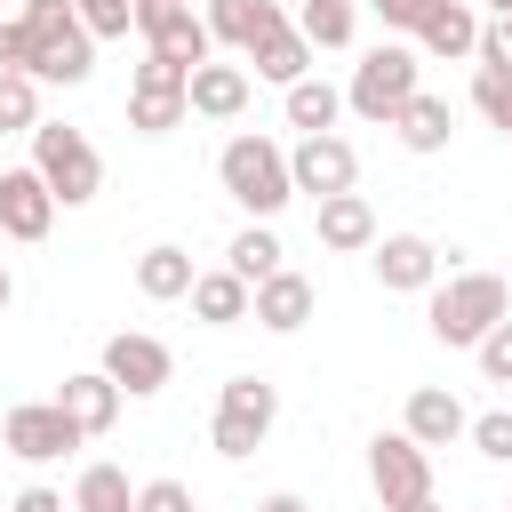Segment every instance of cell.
<instances>
[{
    "mask_svg": "<svg viewBox=\"0 0 512 512\" xmlns=\"http://www.w3.org/2000/svg\"><path fill=\"white\" fill-rule=\"evenodd\" d=\"M480 64L488 72H512V16H488L480 24Z\"/></svg>",
    "mask_w": 512,
    "mask_h": 512,
    "instance_id": "8d00e7d4",
    "label": "cell"
},
{
    "mask_svg": "<svg viewBox=\"0 0 512 512\" xmlns=\"http://www.w3.org/2000/svg\"><path fill=\"white\" fill-rule=\"evenodd\" d=\"M192 280H200V272H192V256H184L176 240H160V248H144V256H136V288H144L152 304H176V296H192Z\"/></svg>",
    "mask_w": 512,
    "mask_h": 512,
    "instance_id": "44dd1931",
    "label": "cell"
},
{
    "mask_svg": "<svg viewBox=\"0 0 512 512\" xmlns=\"http://www.w3.org/2000/svg\"><path fill=\"white\" fill-rule=\"evenodd\" d=\"M56 208H64V200L48 192L40 168H0V232H8V240H48Z\"/></svg>",
    "mask_w": 512,
    "mask_h": 512,
    "instance_id": "4fadbf2b",
    "label": "cell"
},
{
    "mask_svg": "<svg viewBox=\"0 0 512 512\" xmlns=\"http://www.w3.org/2000/svg\"><path fill=\"white\" fill-rule=\"evenodd\" d=\"M136 32H144V48L152 56H168V64H208V48H216V32H208V16H192L184 0H136Z\"/></svg>",
    "mask_w": 512,
    "mask_h": 512,
    "instance_id": "30bf717a",
    "label": "cell"
},
{
    "mask_svg": "<svg viewBox=\"0 0 512 512\" xmlns=\"http://www.w3.org/2000/svg\"><path fill=\"white\" fill-rule=\"evenodd\" d=\"M136 512H200V504H192L184 480H144V488H136Z\"/></svg>",
    "mask_w": 512,
    "mask_h": 512,
    "instance_id": "d590c367",
    "label": "cell"
},
{
    "mask_svg": "<svg viewBox=\"0 0 512 512\" xmlns=\"http://www.w3.org/2000/svg\"><path fill=\"white\" fill-rule=\"evenodd\" d=\"M480 376H488V384H512V320H496V328L480 336Z\"/></svg>",
    "mask_w": 512,
    "mask_h": 512,
    "instance_id": "836d02e7",
    "label": "cell"
},
{
    "mask_svg": "<svg viewBox=\"0 0 512 512\" xmlns=\"http://www.w3.org/2000/svg\"><path fill=\"white\" fill-rule=\"evenodd\" d=\"M8 512H72V504H64V496H56V488H24V496H16V504H8Z\"/></svg>",
    "mask_w": 512,
    "mask_h": 512,
    "instance_id": "74e56055",
    "label": "cell"
},
{
    "mask_svg": "<svg viewBox=\"0 0 512 512\" xmlns=\"http://www.w3.org/2000/svg\"><path fill=\"white\" fill-rule=\"evenodd\" d=\"M192 112L200 120H240L248 112V72L240 64H216V56L192 64Z\"/></svg>",
    "mask_w": 512,
    "mask_h": 512,
    "instance_id": "ffe728a7",
    "label": "cell"
},
{
    "mask_svg": "<svg viewBox=\"0 0 512 512\" xmlns=\"http://www.w3.org/2000/svg\"><path fill=\"white\" fill-rule=\"evenodd\" d=\"M72 8L96 40H128V24H136V0H72Z\"/></svg>",
    "mask_w": 512,
    "mask_h": 512,
    "instance_id": "1f68e13d",
    "label": "cell"
},
{
    "mask_svg": "<svg viewBox=\"0 0 512 512\" xmlns=\"http://www.w3.org/2000/svg\"><path fill=\"white\" fill-rule=\"evenodd\" d=\"M400 512H440V504H432V496H424V504H400Z\"/></svg>",
    "mask_w": 512,
    "mask_h": 512,
    "instance_id": "60d3db41",
    "label": "cell"
},
{
    "mask_svg": "<svg viewBox=\"0 0 512 512\" xmlns=\"http://www.w3.org/2000/svg\"><path fill=\"white\" fill-rule=\"evenodd\" d=\"M80 440H88V432L64 416V400H24V408L0 416V448L24 456V464H56V456H72Z\"/></svg>",
    "mask_w": 512,
    "mask_h": 512,
    "instance_id": "9c48e42d",
    "label": "cell"
},
{
    "mask_svg": "<svg viewBox=\"0 0 512 512\" xmlns=\"http://www.w3.org/2000/svg\"><path fill=\"white\" fill-rule=\"evenodd\" d=\"M272 416H280V392H272L264 376H232V384L216 392V424H208L216 456H256V440L272 432Z\"/></svg>",
    "mask_w": 512,
    "mask_h": 512,
    "instance_id": "52a82bcc",
    "label": "cell"
},
{
    "mask_svg": "<svg viewBox=\"0 0 512 512\" xmlns=\"http://www.w3.org/2000/svg\"><path fill=\"white\" fill-rule=\"evenodd\" d=\"M184 120H192V72L168 64V56H144L136 80H128V128L168 136V128H184Z\"/></svg>",
    "mask_w": 512,
    "mask_h": 512,
    "instance_id": "8992f818",
    "label": "cell"
},
{
    "mask_svg": "<svg viewBox=\"0 0 512 512\" xmlns=\"http://www.w3.org/2000/svg\"><path fill=\"white\" fill-rule=\"evenodd\" d=\"M288 176H296V192L328 200V192H352V176H360V152H352L336 128H320V136H296V152H288Z\"/></svg>",
    "mask_w": 512,
    "mask_h": 512,
    "instance_id": "7c38bea8",
    "label": "cell"
},
{
    "mask_svg": "<svg viewBox=\"0 0 512 512\" xmlns=\"http://www.w3.org/2000/svg\"><path fill=\"white\" fill-rule=\"evenodd\" d=\"M32 128H40V80L0 72V136H32Z\"/></svg>",
    "mask_w": 512,
    "mask_h": 512,
    "instance_id": "f1b7e54d",
    "label": "cell"
},
{
    "mask_svg": "<svg viewBox=\"0 0 512 512\" xmlns=\"http://www.w3.org/2000/svg\"><path fill=\"white\" fill-rule=\"evenodd\" d=\"M488 8H496V16H512V0H488Z\"/></svg>",
    "mask_w": 512,
    "mask_h": 512,
    "instance_id": "b9f144b4",
    "label": "cell"
},
{
    "mask_svg": "<svg viewBox=\"0 0 512 512\" xmlns=\"http://www.w3.org/2000/svg\"><path fill=\"white\" fill-rule=\"evenodd\" d=\"M400 432H408V440H424V448H448V440H464V432H472V416H464V400H456V392H440V384H416V392H408V416H400Z\"/></svg>",
    "mask_w": 512,
    "mask_h": 512,
    "instance_id": "e0dca14e",
    "label": "cell"
},
{
    "mask_svg": "<svg viewBox=\"0 0 512 512\" xmlns=\"http://www.w3.org/2000/svg\"><path fill=\"white\" fill-rule=\"evenodd\" d=\"M32 168L48 176V192H56L64 208H88V200L104 192V160H96V144H88L80 128H64V120H40V128H32Z\"/></svg>",
    "mask_w": 512,
    "mask_h": 512,
    "instance_id": "277c9868",
    "label": "cell"
},
{
    "mask_svg": "<svg viewBox=\"0 0 512 512\" xmlns=\"http://www.w3.org/2000/svg\"><path fill=\"white\" fill-rule=\"evenodd\" d=\"M392 128H400V144H408V152H440V144H448V128H456V112H448V96H424V88H416V96L400 104V120H392Z\"/></svg>",
    "mask_w": 512,
    "mask_h": 512,
    "instance_id": "d4e9b609",
    "label": "cell"
},
{
    "mask_svg": "<svg viewBox=\"0 0 512 512\" xmlns=\"http://www.w3.org/2000/svg\"><path fill=\"white\" fill-rule=\"evenodd\" d=\"M472 112H480L488 128L512 136V72H488V64H480V80H472Z\"/></svg>",
    "mask_w": 512,
    "mask_h": 512,
    "instance_id": "4dcf8cb0",
    "label": "cell"
},
{
    "mask_svg": "<svg viewBox=\"0 0 512 512\" xmlns=\"http://www.w3.org/2000/svg\"><path fill=\"white\" fill-rule=\"evenodd\" d=\"M336 112H344V88H328V80H312V72L288 88V128L320 136V128H336Z\"/></svg>",
    "mask_w": 512,
    "mask_h": 512,
    "instance_id": "4316f807",
    "label": "cell"
},
{
    "mask_svg": "<svg viewBox=\"0 0 512 512\" xmlns=\"http://www.w3.org/2000/svg\"><path fill=\"white\" fill-rule=\"evenodd\" d=\"M224 256H232V272H240V280H248V288H256V280H272V272H280V240H272V232H264V224H248V232H232V248H224Z\"/></svg>",
    "mask_w": 512,
    "mask_h": 512,
    "instance_id": "f546056e",
    "label": "cell"
},
{
    "mask_svg": "<svg viewBox=\"0 0 512 512\" xmlns=\"http://www.w3.org/2000/svg\"><path fill=\"white\" fill-rule=\"evenodd\" d=\"M376 280L400 288V296H416V288L440 280V248H432L424 232H384V240H376Z\"/></svg>",
    "mask_w": 512,
    "mask_h": 512,
    "instance_id": "9a60e30c",
    "label": "cell"
},
{
    "mask_svg": "<svg viewBox=\"0 0 512 512\" xmlns=\"http://www.w3.org/2000/svg\"><path fill=\"white\" fill-rule=\"evenodd\" d=\"M504 512H512V504H504Z\"/></svg>",
    "mask_w": 512,
    "mask_h": 512,
    "instance_id": "ee69618b",
    "label": "cell"
},
{
    "mask_svg": "<svg viewBox=\"0 0 512 512\" xmlns=\"http://www.w3.org/2000/svg\"><path fill=\"white\" fill-rule=\"evenodd\" d=\"M312 232H320V248L360 256V248H376V208L360 192H328V200H312Z\"/></svg>",
    "mask_w": 512,
    "mask_h": 512,
    "instance_id": "5bb4252c",
    "label": "cell"
},
{
    "mask_svg": "<svg viewBox=\"0 0 512 512\" xmlns=\"http://www.w3.org/2000/svg\"><path fill=\"white\" fill-rule=\"evenodd\" d=\"M8 296H16V280H8V264H0V312H8Z\"/></svg>",
    "mask_w": 512,
    "mask_h": 512,
    "instance_id": "ab89813d",
    "label": "cell"
},
{
    "mask_svg": "<svg viewBox=\"0 0 512 512\" xmlns=\"http://www.w3.org/2000/svg\"><path fill=\"white\" fill-rule=\"evenodd\" d=\"M416 40H424V56H440V64H456V56H480V16H472L464 0H440V16H432Z\"/></svg>",
    "mask_w": 512,
    "mask_h": 512,
    "instance_id": "cb8c5ba5",
    "label": "cell"
},
{
    "mask_svg": "<svg viewBox=\"0 0 512 512\" xmlns=\"http://www.w3.org/2000/svg\"><path fill=\"white\" fill-rule=\"evenodd\" d=\"M256 512H304V496H288V488H280V496H264Z\"/></svg>",
    "mask_w": 512,
    "mask_h": 512,
    "instance_id": "f35d334b",
    "label": "cell"
},
{
    "mask_svg": "<svg viewBox=\"0 0 512 512\" xmlns=\"http://www.w3.org/2000/svg\"><path fill=\"white\" fill-rule=\"evenodd\" d=\"M472 448H480L488 464H512V408H488V416H472Z\"/></svg>",
    "mask_w": 512,
    "mask_h": 512,
    "instance_id": "d6a6232c",
    "label": "cell"
},
{
    "mask_svg": "<svg viewBox=\"0 0 512 512\" xmlns=\"http://www.w3.org/2000/svg\"><path fill=\"white\" fill-rule=\"evenodd\" d=\"M408 96H416V48H400V40H384V48H368V56L352 64V88H344V104H352L360 120H376V128H392Z\"/></svg>",
    "mask_w": 512,
    "mask_h": 512,
    "instance_id": "5b68a950",
    "label": "cell"
},
{
    "mask_svg": "<svg viewBox=\"0 0 512 512\" xmlns=\"http://www.w3.org/2000/svg\"><path fill=\"white\" fill-rule=\"evenodd\" d=\"M104 376H112L128 400H152V392L176 376V352H168L160 336H144V328H120V336L104 344Z\"/></svg>",
    "mask_w": 512,
    "mask_h": 512,
    "instance_id": "8fae6325",
    "label": "cell"
},
{
    "mask_svg": "<svg viewBox=\"0 0 512 512\" xmlns=\"http://www.w3.org/2000/svg\"><path fill=\"white\" fill-rule=\"evenodd\" d=\"M368 8L384 16V32H424L440 16V0H368Z\"/></svg>",
    "mask_w": 512,
    "mask_h": 512,
    "instance_id": "e575fe53",
    "label": "cell"
},
{
    "mask_svg": "<svg viewBox=\"0 0 512 512\" xmlns=\"http://www.w3.org/2000/svg\"><path fill=\"white\" fill-rule=\"evenodd\" d=\"M272 24H280V8H272V0H208V32H216L224 48H240V56H248Z\"/></svg>",
    "mask_w": 512,
    "mask_h": 512,
    "instance_id": "603a6c76",
    "label": "cell"
},
{
    "mask_svg": "<svg viewBox=\"0 0 512 512\" xmlns=\"http://www.w3.org/2000/svg\"><path fill=\"white\" fill-rule=\"evenodd\" d=\"M0 240H8V232H0Z\"/></svg>",
    "mask_w": 512,
    "mask_h": 512,
    "instance_id": "7bdbcfd3",
    "label": "cell"
},
{
    "mask_svg": "<svg viewBox=\"0 0 512 512\" xmlns=\"http://www.w3.org/2000/svg\"><path fill=\"white\" fill-rule=\"evenodd\" d=\"M368 488H376L384 512L424 504V496H432V448L408 440V432H376V440H368Z\"/></svg>",
    "mask_w": 512,
    "mask_h": 512,
    "instance_id": "ba28073f",
    "label": "cell"
},
{
    "mask_svg": "<svg viewBox=\"0 0 512 512\" xmlns=\"http://www.w3.org/2000/svg\"><path fill=\"white\" fill-rule=\"evenodd\" d=\"M312 304H320V296H312V280L280 264L272 280H256V304H248V320H256V328H272V336H296V328L312 320Z\"/></svg>",
    "mask_w": 512,
    "mask_h": 512,
    "instance_id": "2e32d148",
    "label": "cell"
},
{
    "mask_svg": "<svg viewBox=\"0 0 512 512\" xmlns=\"http://www.w3.org/2000/svg\"><path fill=\"white\" fill-rule=\"evenodd\" d=\"M504 312H512V288H504L496 272L432 280V304H424V320H432V336H440L448 352H480V336H488Z\"/></svg>",
    "mask_w": 512,
    "mask_h": 512,
    "instance_id": "7a4b0ae2",
    "label": "cell"
},
{
    "mask_svg": "<svg viewBox=\"0 0 512 512\" xmlns=\"http://www.w3.org/2000/svg\"><path fill=\"white\" fill-rule=\"evenodd\" d=\"M352 24H360V0H304L296 8V32L312 48H352Z\"/></svg>",
    "mask_w": 512,
    "mask_h": 512,
    "instance_id": "484cf974",
    "label": "cell"
},
{
    "mask_svg": "<svg viewBox=\"0 0 512 512\" xmlns=\"http://www.w3.org/2000/svg\"><path fill=\"white\" fill-rule=\"evenodd\" d=\"M248 304H256V288L224 264V272H200L192 280V312L208 320V328H232V320H248Z\"/></svg>",
    "mask_w": 512,
    "mask_h": 512,
    "instance_id": "7402d4cb",
    "label": "cell"
},
{
    "mask_svg": "<svg viewBox=\"0 0 512 512\" xmlns=\"http://www.w3.org/2000/svg\"><path fill=\"white\" fill-rule=\"evenodd\" d=\"M0 72H32L48 88H80L96 72V32L80 24L72 0H24L0 24Z\"/></svg>",
    "mask_w": 512,
    "mask_h": 512,
    "instance_id": "6da1fadb",
    "label": "cell"
},
{
    "mask_svg": "<svg viewBox=\"0 0 512 512\" xmlns=\"http://www.w3.org/2000/svg\"><path fill=\"white\" fill-rule=\"evenodd\" d=\"M56 400H64V416H72L88 440H96V432H112V416H120V384H112L104 368H80V376H64V392H56Z\"/></svg>",
    "mask_w": 512,
    "mask_h": 512,
    "instance_id": "ac0fdd59",
    "label": "cell"
},
{
    "mask_svg": "<svg viewBox=\"0 0 512 512\" xmlns=\"http://www.w3.org/2000/svg\"><path fill=\"white\" fill-rule=\"evenodd\" d=\"M248 64H256V80H280V88H296V80L312 72V40H304V32L280 16V24H272L256 48H248Z\"/></svg>",
    "mask_w": 512,
    "mask_h": 512,
    "instance_id": "d6986e66",
    "label": "cell"
},
{
    "mask_svg": "<svg viewBox=\"0 0 512 512\" xmlns=\"http://www.w3.org/2000/svg\"><path fill=\"white\" fill-rule=\"evenodd\" d=\"M216 176H224V192L264 224V216H280L288 200H296V176H288V152L272 144V136H232L224 152H216Z\"/></svg>",
    "mask_w": 512,
    "mask_h": 512,
    "instance_id": "3957f363",
    "label": "cell"
},
{
    "mask_svg": "<svg viewBox=\"0 0 512 512\" xmlns=\"http://www.w3.org/2000/svg\"><path fill=\"white\" fill-rule=\"evenodd\" d=\"M72 512H136V488L120 464H88L80 488H72Z\"/></svg>",
    "mask_w": 512,
    "mask_h": 512,
    "instance_id": "83f0119b",
    "label": "cell"
}]
</instances>
